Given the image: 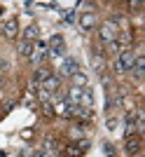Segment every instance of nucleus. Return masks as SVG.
<instances>
[{"label":"nucleus","mask_w":145,"mask_h":157,"mask_svg":"<svg viewBox=\"0 0 145 157\" xmlns=\"http://www.w3.org/2000/svg\"><path fill=\"white\" fill-rule=\"evenodd\" d=\"M68 101L80 108H91L94 105V94L89 92V87H70L68 89Z\"/></svg>","instance_id":"nucleus-1"},{"label":"nucleus","mask_w":145,"mask_h":157,"mask_svg":"<svg viewBox=\"0 0 145 157\" xmlns=\"http://www.w3.org/2000/svg\"><path fill=\"white\" fill-rule=\"evenodd\" d=\"M133 61H136V54H133L131 49H122V52L117 54L115 63H112V71L119 73V75H126V73L133 71Z\"/></svg>","instance_id":"nucleus-2"},{"label":"nucleus","mask_w":145,"mask_h":157,"mask_svg":"<svg viewBox=\"0 0 145 157\" xmlns=\"http://www.w3.org/2000/svg\"><path fill=\"white\" fill-rule=\"evenodd\" d=\"M117 35H119V26H117V21H115V19H108V21H103V24H101V28H99L101 42L110 45V42H115V40H117Z\"/></svg>","instance_id":"nucleus-3"},{"label":"nucleus","mask_w":145,"mask_h":157,"mask_svg":"<svg viewBox=\"0 0 145 157\" xmlns=\"http://www.w3.org/2000/svg\"><path fill=\"white\" fill-rule=\"evenodd\" d=\"M87 148H89V141H87V138H77L75 143L66 145L63 155H66V157H82V155H84V150H87Z\"/></svg>","instance_id":"nucleus-4"},{"label":"nucleus","mask_w":145,"mask_h":157,"mask_svg":"<svg viewBox=\"0 0 145 157\" xmlns=\"http://www.w3.org/2000/svg\"><path fill=\"white\" fill-rule=\"evenodd\" d=\"M124 150H126V155H138V152L143 150V141H140L138 134L124 136Z\"/></svg>","instance_id":"nucleus-5"},{"label":"nucleus","mask_w":145,"mask_h":157,"mask_svg":"<svg viewBox=\"0 0 145 157\" xmlns=\"http://www.w3.org/2000/svg\"><path fill=\"white\" fill-rule=\"evenodd\" d=\"M49 47H52V49H49V56L63 54V52H66V40H63V35H59V33L52 35V38H49Z\"/></svg>","instance_id":"nucleus-6"},{"label":"nucleus","mask_w":145,"mask_h":157,"mask_svg":"<svg viewBox=\"0 0 145 157\" xmlns=\"http://www.w3.org/2000/svg\"><path fill=\"white\" fill-rule=\"evenodd\" d=\"M61 73H63L66 78H72L75 73H80V63H77V59H72V56H66V59H63V63H61Z\"/></svg>","instance_id":"nucleus-7"},{"label":"nucleus","mask_w":145,"mask_h":157,"mask_svg":"<svg viewBox=\"0 0 145 157\" xmlns=\"http://www.w3.org/2000/svg\"><path fill=\"white\" fill-rule=\"evenodd\" d=\"M52 75V68L49 66H38V71L33 73V87H40L45 85V80Z\"/></svg>","instance_id":"nucleus-8"},{"label":"nucleus","mask_w":145,"mask_h":157,"mask_svg":"<svg viewBox=\"0 0 145 157\" xmlns=\"http://www.w3.org/2000/svg\"><path fill=\"white\" fill-rule=\"evenodd\" d=\"M96 24H99V21H96V14L94 12H84L80 17V28H82V31H91V28H96Z\"/></svg>","instance_id":"nucleus-9"},{"label":"nucleus","mask_w":145,"mask_h":157,"mask_svg":"<svg viewBox=\"0 0 145 157\" xmlns=\"http://www.w3.org/2000/svg\"><path fill=\"white\" fill-rule=\"evenodd\" d=\"M17 33H19V24H17V19H7L5 24H2V35L9 40L17 38Z\"/></svg>","instance_id":"nucleus-10"},{"label":"nucleus","mask_w":145,"mask_h":157,"mask_svg":"<svg viewBox=\"0 0 145 157\" xmlns=\"http://www.w3.org/2000/svg\"><path fill=\"white\" fill-rule=\"evenodd\" d=\"M33 42H28V40H21L19 47H17V52H19V56H24V59H31L33 56Z\"/></svg>","instance_id":"nucleus-11"},{"label":"nucleus","mask_w":145,"mask_h":157,"mask_svg":"<svg viewBox=\"0 0 145 157\" xmlns=\"http://www.w3.org/2000/svg\"><path fill=\"white\" fill-rule=\"evenodd\" d=\"M38 35H40V28L35 26V24H31V26L24 28V40H28V42H33Z\"/></svg>","instance_id":"nucleus-12"},{"label":"nucleus","mask_w":145,"mask_h":157,"mask_svg":"<svg viewBox=\"0 0 145 157\" xmlns=\"http://www.w3.org/2000/svg\"><path fill=\"white\" fill-rule=\"evenodd\" d=\"M42 87H45V92H49V94L56 92V89H59V78H56V75H49V78L45 80V85H42Z\"/></svg>","instance_id":"nucleus-13"},{"label":"nucleus","mask_w":145,"mask_h":157,"mask_svg":"<svg viewBox=\"0 0 145 157\" xmlns=\"http://www.w3.org/2000/svg\"><path fill=\"white\" fill-rule=\"evenodd\" d=\"M143 71H145V59L143 56H136V61H133V75L136 78H143Z\"/></svg>","instance_id":"nucleus-14"},{"label":"nucleus","mask_w":145,"mask_h":157,"mask_svg":"<svg viewBox=\"0 0 145 157\" xmlns=\"http://www.w3.org/2000/svg\"><path fill=\"white\" fill-rule=\"evenodd\" d=\"M91 61H94V71H96V73H101V75H103V68H106V61H103V56H101L99 52H94Z\"/></svg>","instance_id":"nucleus-15"},{"label":"nucleus","mask_w":145,"mask_h":157,"mask_svg":"<svg viewBox=\"0 0 145 157\" xmlns=\"http://www.w3.org/2000/svg\"><path fill=\"white\" fill-rule=\"evenodd\" d=\"M72 82H75L72 87H87V75L84 73H75V75H72Z\"/></svg>","instance_id":"nucleus-16"},{"label":"nucleus","mask_w":145,"mask_h":157,"mask_svg":"<svg viewBox=\"0 0 145 157\" xmlns=\"http://www.w3.org/2000/svg\"><path fill=\"white\" fill-rule=\"evenodd\" d=\"M42 113H45L47 117H52V115H54V105L49 103V101H45V103H42Z\"/></svg>","instance_id":"nucleus-17"},{"label":"nucleus","mask_w":145,"mask_h":157,"mask_svg":"<svg viewBox=\"0 0 145 157\" xmlns=\"http://www.w3.org/2000/svg\"><path fill=\"white\" fill-rule=\"evenodd\" d=\"M103 150H106V155H110V157H119L117 152H115V148H112L110 143H103Z\"/></svg>","instance_id":"nucleus-18"},{"label":"nucleus","mask_w":145,"mask_h":157,"mask_svg":"<svg viewBox=\"0 0 145 157\" xmlns=\"http://www.w3.org/2000/svg\"><path fill=\"white\" fill-rule=\"evenodd\" d=\"M129 7H131V12H138L143 5H140V2H129Z\"/></svg>","instance_id":"nucleus-19"},{"label":"nucleus","mask_w":145,"mask_h":157,"mask_svg":"<svg viewBox=\"0 0 145 157\" xmlns=\"http://www.w3.org/2000/svg\"><path fill=\"white\" fill-rule=\"evenodd\" d=\"M106 124H108V129H115V124H117V120H115V117H110V120L106 122Z\"/></svg>","instance_id":"nucleus-20"},{"label":"nucleus","mask_w":145,"mask_h":157,"mask_svg":"<svg viewBox=\"0 0 145 157\" xmlns=\"http://www.w3.org/2000/svg\"><path fill=\"white\" fill-rule=\"evenodd\" d=\"M21 157H35V152H31V150H24V152H21Z\"/></svg>","instance_id":"nucleus-21"},{"label":"nucleus","mask_w":145,"mask_h":157,"mask_svg":"<svg viewBox=\"0 0 145 157\" xmlns=\"http://www.w3.org/2000/svg\"><path fill=\"white\" fill-rule=\"evenodd\" d=\"M2 85H5V78H2V75H0V89H2Z\"/></svg>","instance_id":"nucleus-22"},{"label":"nucleus","mask_w":145,"mask_h":157,"mask_svg":"<svg viewBox=\"0 0 145 157\" xmlns=\"http://www.w3.org/2000/svg\"><path fill=\"white\" fill-rule=\"evenodd\" d=\"M0 35H2V26H0Z\"/></svg>","instance_id":"nucleus-23"}]
</instances>
